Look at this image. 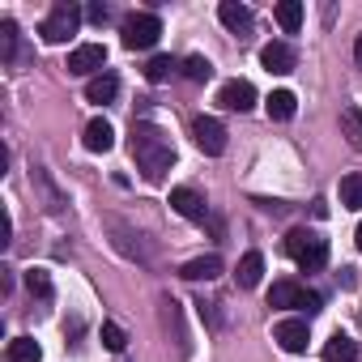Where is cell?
<instances>
[{
  "label": "cell",
  "mask_w": 362,
  "mask_h": 362,
  "mask_svg": "<svg viewBox=\"0 0 362 362\" xmlns=\"http://www.w3.org/2000/svg\"><path fill=\"white\" fill-rule=\"evenodd\" d=\"M132 158L141 166V175L149 179V184H162L170 162H175V145L166 141L162 128L153 124H132Z\"/></svg>",
  "instance_id": "obj_1"
},
{
  "label": "cell",
  "mask_w": 362,
  "mask_h": 362,
  "mask_svg": "<svg viewBox=\"0 0 362 362\" xmlns=\"http://www.w3.org/2000/svg\"><path fill=\"white\" fill-rule=\"evenodd\" d=\"M286 252L298 260L303 273H320L328 264V243L320 235H311V230H290L286 235Z\"/></svg>",
  "instance_id": "obj_2"
},
{
  "label": "cell",
  "mask_w": 362,
  "mask_h": 362,
  "mask_svg": "<svg viewBox=\"0 0 362 362\" xmlns=\"http://www.w3.org/2000/svg\"><path fill=\"white\" fill-rule=\"evenodd\" d=\"M158 35H162L158 13H132V18H124V26H119V39H124L128 52H145V47H153Z\"/></svg>",
  "instance_id": "obj_3"
},
{
  "label": "cell",
  "mask_w": 362,
  "mask_h": 362,
  "mask_svg": "<svg viewBox=\"0 0 362 362\" xmlns=\"http://www.w3.org/2000/svg\"><path fill=\"white\" fill-rule=\"evenodd\" d=\"M77 26H81V9L64 0V5H56L47 13V22L39 26V35H43V43H69L77 35Z\"/></svg>",
  "instance_id": "obj_4"
},
{
  "label": "cell",
  "mask_w": 362,
  "mask_h": 362,
  "mask_svg": "<svg viewBox=\"0 0 362 362\" xmlns=\"http://www.w3.org/2000/svg\"><path fill=\"white\" fill-rule=\"evenodd\" d=\"M192 141H197L201 153L218 158V153H226V124L214 119V115H197L192 119Z\"/></svg>",
  "instance_id": "obj_5"
},
{
  "label": "cell",
  "mask_w": 362,
  "mask_h": 362,
  "mask_svg": "<svg viewBox=\"0 0 362 362\" xmlns=\"http://www.w3.org/2000/svg\"><path fill=\"white\" fill-rule=\"evenodd\" d=\"M103 64H107V47H103V43H81V47H73V56H69V73H73V77H90V73L103 77Z\"/></svg>",
  "instance_id": "obj_6"
},
{
  "label": "cell",
  "mask_w": 362,
  "mask_h": 362,
  "mask_svg": "<svg viewBox=\"0 0 362 362\" xmlns=\"http://www.w3.org/2000/svg\"><path fill=\"white\" fill-rule=\"evenodd\" d=\"M170 209L188 222H209V205L197 188H170Z\"/></svg>",
  "instance_id": "obj_7"
},
{
  "label": "cell",
  "mask_w": 362,
  "mask_h": 362,
  "mask_svg": "<svg viewBox=\"0 0 362 362\" xmlns=\"http://www.w3.org/2000/svg\"><path fill=\"white\" fill-rule=\"evenodd\" d=\"M218 103L226 107V111H252L256 107V86L252 81H226L222 90H218Z\"/></svg>",
  "instance_id": "obj_8"
},
{
  "label": "cell",
  "mask_w": 362,
  "mask_h": 362,
  "mask_svg": "<svg viewBox=\"0 0 362 362\" xmlns=\"http://www.w3.org/2000/svg\"><path fill=\"white\" fill-rule=\"evenodd\" d=\"M218 18H222V26L230 30V35H239V39H247L252 35V9L247 5H239V0H222V5H218Z\"/></svg>",
  "instance_id": "obj_9"
},
{
  "label": "cell",
  "mask_w": 362,
  "mask_h": 362,
  "mask_svg": "<svg viewBox=\"0 0 362 362\" xmlns=\"http://www.w3.org/2000/svg\"><path fill=\"white\" fill-rule=\"evenodd\" d=\"M273 341H277L286 354H303V349H307V341H311V332H307V324H303V320H281V324L273 328Z\"/></svg>",
  "instance_id": "obj_10"
},
{
  "label": "cell",
  "mask_w": 362,
  "mask_h": 362,
  "mask_svg": "<svg viewBox=\"0 0 362 362\" xmlns=\"http://www.w3.org/2000/svg\"><path fill=\"white\" fill-rule=\"evenodd\" d=\"M107 226H111V230L119 235V239H115V247H119L124 256H132V260H149V247L141 243V239H145L141 230H132V226H124V222H115V218H111Z\"/></svg>",
  "instance_id": "obj_11"
},
{
  "label": "cell",
  "mask_w": 362,
  "mask_h": 362,
  "mask_svg": "<svg viewBox=\"0 0 362 362\" xmlns=\"http://www.w3.org/2000/svg\"><path fill=\"white\" fill-rule=\"evenodd\" d=\"M260 64L269 73H294V47L290 43H264L260 47Z\"/></svg>",
  "instance_id": "obj_12"
},
{
  "label": "cell",
  "mask_w": 362,
  "mask_h": 362,
  "mask_svg": "<svg viewBox=\"0 0 362 362\" xmlns=\"http://www.w3.org/2000/svg\"><path fill=\"white\" fill-rule=\"evenodd\" d=\"M179 277H188V281H214V277H222V256H197V260H188L184 269H179Z\"/></svg>",
  "instance_id": "obj_13"
},
{
  "label": "cell",
  "mask_w": 362,
  "mask_h": 362,
  "mask_svg": "<svg viewBox=\"0 0 362 362\" xmlns=\"http://www.w3.org/2000/svg\"><path fill=\"white\" fill-rule=\"evenodd\" d=\"M81 141H86V149H90V153H107V149L115 145V128H111L107 119H90Z\"/></svg>",
  "instance_id": "obj_14"
},
{
  "label": "cell",
  "mask_w": 362,
  "mask_h": 362,
  "mask_svg": "<svg viewBox=\"0 0 362 362\" xmlns=\"http://www.w3.org/2000/svg\"><path fill=\"white\" fill-rule=\"evenodd\" d=\"M0 60H5V64H18L22 60V35H18V22L13 18L0 22Z\"/></svg>",
  "instance_id": "obj_15"
},
{
  "label": "cell",
  "mask_w": 362,
  "mask_h": 362,
  "mask_svg": "<svg viewBox=\"0 0 362 362\" xmlns=\"http://www.w3.org/2000/svg\"><path fill=\"white\" fill-rule=\"evenodd\" d=\"M260 273H264V256H260V252H247V256L239 260V269H235V281H239L243 290H252V286H260Z\"/></svg>",
  "instance_id": "obj_16"
},
{
  "label": "cell",
  "mask_w": 362,
  "mask_h": 362,
  "mask_svg": "<svg viewBox=\"0 0 362 362\" xmlns=\"http://www.w3.org/2000/svg\"><path fill=\"white\" fill-rule=\"evenodd\" d=\"M324 362H358V341L337 332L328 345H324Z\"/></svg>",
  "instance_id": "obj_17"
},
{
  "label": "cell",
  "mask_w": 362,
  "mask_h": 362,
  "mask_svg": "<svg viewBox=\"0 0 362 362\" xmlns=\"http://www.w3.org/2000/svg\"><path fill=\"white\" fill-rule=\"evenodd\" d=\"M294 107H298V98H294L290 90H273V94L264 98V111H269V119H290V115H294Z\"/></svg>",
  "instance_id": "obj_18"
},
{
  "label": "cell",
  "mask_w": 362,
  "mask_h": 362,
  "mask_svg": "<svg viewBox=\"0 0 362 362\" xmlns=\"http://www.w3.org/2000/svg\"><path fill=\"white\" fill-rule=\"evenodd\" d=\"M5 358H9V362H39V358H43V349H39V341H35V337H13V341H9V349H5Z\"/></svg>",
  "instance_id": "obj_19"
},
{
  "label": "cell",
  "mask_w": 362,
  "mask_h": 362,
  "mask_svg": "<svg viewBox=\"0 0 362 362\" xmlns=\"http://www.w3.org/2000/svg\"><path fill=\"white\" fill-rule=\"evenodd\" d=\"M179 69H184V64H179V60H170V56H153L149 64H145V81H153V86H162V81H170Z\"/></svg>",
  "instance_id": "obj_20"
},
{
  "label": "cell",
  "mask_w": 362,
  "mask_h": 362,
  "mask_svg": "<svg viewBox=\"0 0 362 362\" xmlns=\"http://www.w3.org/2000/svg\"><path fill=\"white\" fill-rule=\"evenodd\" d=\"M119 94V81L111 77V73H103V77H90V86H86V98L90 103H111Z\"/></svg>",
  "instance_id": "obj_21"
},
{
  "label": "cell",
  "mask_w": 362,
  "mask_h": 362,
  "mask_svg": "<svg viewBox=\"0 0 362 362\" xmlns=\"http://www.w3.org/2000/svg\"><path fill=\"white\" fill-rule=\"evenodd\" d=\"M298 298H303V286L294 281H273L269 290V307H298Z\"/></svg>",
  "instance_id": "obj_22"
},
{
  "label": "cell",
  "mask_w": 362,
  "mask_h": 362,
  "mask_svg": "<svg viewBox=\"0 0 362 362\" xmlns=\"http://www.w3.org/2000/svg\"><path fill=\"white\" fill-rule=\"evenodd\" d=\"M341 132H345L349 145L362 153V107H345V111H341Z\"/></svg>",
  "instance_id": "obj_23"
},
{
  "label": "cell",
  "mask_w": 362,
  "mask_h": 362,
  "mask_svg": "<svg viewBox=\"0 0 362 362\" xmlns=\"http://www.w3.org/2000/svg\"><path fill=\"white\" fill-rule=\"evenodd\" d=\"M277 26L286 35H298V26H303V5H298V0H281V5H277Z\"/></svg>",
  "instance_id": "obj_24"
},
{
  "label": "cell",
  "mask_w": 362,
  "mask_h": 362,
  "mask_svg": "<svg viewBox=\"0 0 362 362\" xmlns=\"http://www.w3.org/2000/svg\"><path fill=\"white\" fill-rule=\"evenodd\" d=\"M341 205L345 209H362V175H345L341 179Z\"/></svg>",
  "instance_id": "obj_25"
},
{
  "label": "cell",
  "mask_w": 362,
  "mask_h": 362,
  "mask_svg": "<svg viewBox=\"0 0 362 362\" xmlns=\"http://www.w3.org/2000/svg\"><path fill=\"white\" fill-rule=\"evenodd\" d=\"M26 290H30L35 298H52V277H47V269H26Z\"/></svg>",
  "instance_id": "obj_26"
},
{
  "label": "cell",
  "mask_w": 362,
  "mask_h": 362,
  "mask_svg": "<svg viewBox=\"0 0 362 362\" xmlns=\"http://www.w3.org/2000/svg\"><path fill=\"white\" fill-rule=\"evenodd\" d=\"M184 77H188V81H209V77H214V64H209L205 56H188V60H184Z\"/></svg>",
  "instance_id": "obj_27"
},
{
  "label": "cell",
  "mask_w": 362,
  "mask_h": 362,
  "mask_svg": "<svg viewBox=\"0 0 362 362\" xmlns=\"http://www.w3.org/2000/svg\"><path fill=\"white\" fill-rule=\"evenodd\" d=\"M103 345H107L111 354H124V345H128L124 328H119V324H103Z\"/></svg>",
  "instance_id": "obj_28"
},
{
  "label": "cell",
  "mask_w": 362,
  "mask_h": 362,
  "mask_svg": "<svg viewBox=\"0 0 362 362\" xmlns=\"http://www.w3.org/2000/svg\"><path fill=\"white\" fill-rule=\"evenodd\" d=\"M197 311H201V320H205V328H214V332L222 328V315H218V303H205V298H201V303H197Z\"/></svg>",
  "instance_id": "obj_29"
},
{
  "label": "cell",
  "mask_w": 362,
  "mask_h": 362,
  "mask_svg": "<svg viewBox=\"0 0 362 362\" xmlns=\"http://www.w3.org/2000/svg\"><path fill=\"white\" fill-rule=\"evenodd\" d=\"M324 307V298L315 294V290H303V298H298V311H307V315H315Z\"/></svg>",
  "instance_id": "obj_30"
},
{
  "label": "cell",
  "mask_w": 362,
  "mask_h": 362,
  "mask_svg": "<svg viewBox=\"0 0 362 362\" xmlns=\"http://www.w3.org/2000/svg\"><path fill=\"white\" fill-rule=\"evenodd\" d=\"M86 18H90L94 26H107V22H111V9H107V5H90V9H86Z\"/></svg>",
  "instance_id": "obj_31"
},
{
  "label": "cell",
  "mask_w": 362,
  "mask_h": 362,
  "mask_svg": "<svg viewBox=\"0 0 362 362\" xmlns=\"http://www.w3.org/2000/svg\"><path fill=\"white\" fill-rule=\"evenodd\" d=\"M13 243V218L5 214V218H0V247H9Z\"/></svg>",
  "instance_id": "obj_32"
},
{
  "label": "cell",
  "mask_w": 362,
  "mask_h": 362,
  "mask_svg": "<svg viewBox=\"0 0 362 362\" xmlns=\"http://www.w3.org/2000/svg\"><path fill=\"white\" fill-rule=\"evenodd\" d=\"M358 281V269H341V286H354Z\"/></svg>",
  "instance_id": "obj_33"
},
{
  "label": "cell",
  "mask_w": 362,
  "mask_h": 362,
  "mask_svg": "<svg viewBox=\"0 0 362 362\" xmlns=\"http://www.w3.org/2000/svg\"><path fill=\"white\" fill-rule=\"evenodd\" d=\"M354 64L362 69V39H354Z\"/></svg>",
  "instance_id": "obj_34"
},
{
  "label": "cell",
  "mask_w": 362,
  "mask_h": 362,
  "mask_svg": "<svg viewBox=\"0 0 362 362\" xmlns=\"http://www.w3.org/2000/svg\"><path fill=\"white\" fill-rule=\"evenodd\" d=\"M354 243H358V252H362V222H358V230H354Z\"/></svg>",
  "instance_id": "obj_35"
}]
</instances>
